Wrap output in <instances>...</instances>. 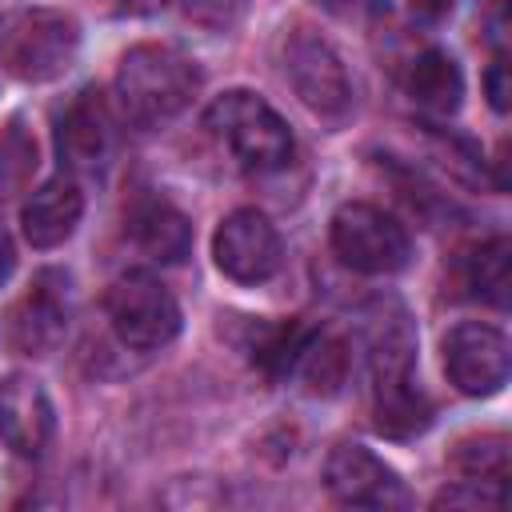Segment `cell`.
Masks as SVG:
<instances>
[{"label": "cell", "instance_id": "12", "mask_svg": "<svg viewBox=\"0 0 512 512\" xmlns=\"http://www.w3.org/2000/svg\"><path fill=\"white\" fill-rule=\"evenodd\" d=\"M112 148V120L100 92H80L56 120V152L72 172H96Z\"/></svg>", "mask_w": 512, "mask_h": 512}, {"label": "cell", "instance_id": "14", "mask_svg": "<svg viewBox=\"0 0 512 512\" xmlns=\"http://www.w3.org/2000/svg\"><path fill=\"white\" fill-rule=\"evenodd\" d=\"M128 236L148 260H160V264H180L192 252L188 216L160 196H140L128 208Z\"/></svg>", "mask_w": 512, "mask_h": 512}, {"label": "cell", "instance_id": "5", "mask_svg": "<svg viewBox=\"0 0 512 512\" xmlns=\"http://www.w3.org/2000/svg\"><path fill=\"white\" fill-rule=\"evenodd\" d=\"M328 236H332V252L340 256V264L364 276H392L408 264V252H412L404 224L364 200L340 204Z\"/></svg>", "mask_w": 512, "mask_h": 512}, {"label": "cell", "instance_id": "11", "mask_svg": "<svg viewBox=\"0 0 512 512\" xmlns=\"http://www.w3.org/2000/svg\"><path fill=\"white\" fill-rule=\"evenodd\" d=\"M56 432V412L40 380L12 372L0 380V444L24 460L44 456Z\"/></svg>", "mask_w": 512, "mask_h": 512}, {"label": "cell", "instance_id": "10", "mask_svg": "<svg viewBox=\"0 0 512 512\" xmlns=\"http://www.w3.org/2000/svg\"><path fill=\"white\" fill-rule=\"evenodd\" d=\"M64 328H68V276L44 268L16 300L8 336L24 356H48L64 340Z\"/></svg>", "mask_w": 512, "mask_h": 512}, {"label": "cell", "instance_id": "21", "mask_svg": "<svg viewBox=\"0 0 512 512\" xmlns=\"http://www.w3.org/2000/svg\"><path fill=\"white\" fill-rule=\"evenodd\" d=\"M32 172H36V136L20 116H12L0 132V200L24 192Z\"/></svg>", "mask_w": 512, "mask_h": 512}, {"label": "cell", "instance_id": "3", "mask_svg": "<svg viewBox=\"0 0 512 512\" xmlns=\"http://www.w3.org/2000/svg\"><path fill=\"white\" fill-rule=\"evenodd\" d=\"M80 52V24L56 8H32L4 24L0 64L24 84H48L72 68Z\"/></svg>", "mask_w": 512, "mask_h": 512}, {"label": "cell", "instance_id": "22", "mask_svg": "<svg viewBox=\"0 0 512 512\" xmlns=\"http://www.w3.org/2000/svg\"><path fill=\"white\" fill-rule=\"evenodd\" d=\"M308 336H312V328H304V324H268V328H260V336L252 344V364L264 368L268 376H292Z\"/></svg>", "mask_w": 512, "mask_h": 512}, {"label": "cell", "instance_id": "9", "mask_svg": "<svg viewBox=\"0 0 512 512\" xmlns=\"http://www.w3.org/2000/svg\"><path fill=\"white\" fill-rule=\"evenodd\" d=\"M444 372L464 396H492L508 384V340L500 328L464 320L444 336Z\"/></svg>", "mask_w": 512, "mask_h": 512}, {"label": "cell", "instance_id": "23", "mask_svg": "<svg viewBox=\"0 0 512 512\" xmlns=\"http://www.w3.org/2000/svg\"><path fill=\"white\" fill-rule=\"evenodd\" d=\"M464 484H472V488H448V492H440L436 496V508H456V504H488V508H500L504 504V492L496 488V484H476V480H464Z\"/></svg>", "mask_w": 512, "mask_h": 512}, {"label": "cell", "instance_id": "19", "mask_svg": "<svg viewBox=\"0 0 512 512\" xmlns=\"http://www.w3.org/2000/svg\"><path fill=\"white\" fill-rule=\"evenodd\" d=\"M292 372H300V380H304V388H308L312 396H332V392H340V384H344V376H348L344 340H336V336H328V332H312Z\"/></svg>", "mask_w": 512, "mask_h": 512}, {"label": "cell", "instance_id": "15", "mask_svg": "<svg viewBox=\"0 0 512 512\" xmlns=\"http://www.w3.org/2000/svg\"><path fill=\"white\" fill-rule=\"evenodd\" d=\"M404 92L416 108L432 116H452L464 100V76L444 48H424L404 72Z\"/></svg>", "mask_w": 512, "mask_h": 512}, {"label": "cell", "instance_id": "1", "mask_svg": "<svg viewBox=\"0 0 512 512\" xmlns=\"http://www.w3.org/2000/svg\"><path fill=\"white\" fill-rule=\"evenodd\" d=\"M200 88L196 64L168 44H136L116 68V104L136 128H160L180 116Z\"/></svg>", "mask_w": 512, "mask_h": 512}, {"label": "cell", "instance_id": "24", "mask_svg": "<svg viewBox=\"0 0 512 512\" xmlns=\"http://www.w3.org/2000/svg\"><path fill=\"white\" fill-rule=\"evenodd\" d=\"M484 84H488V104L504 116V112H508V60H504V52L492 60V68H488Z\"/></svg>", "mask_w": 512, "mask_h": 512}, {"label": "cell", "instance_id": "26", "mask_svg": "<svg viewBox=\"0 0 512 512\" xmlns=\"http://www.w3.org/2000/svg\"><path fill=\"white\" fill-rule=\"evenodd\" d=\"M456 8V0H412V12L424 20H444Z\"/></svg>", "mask_w": 512, "mask_h": 512}, {"label": "cell", "instance_id": "25", "mask_svg": "<svg viewBox=\"0 0 512 512\" xmlns=\"http://www.w3.org/2000/svg\"><path fill=\"white\" fill-rule=\"evenodd\" d=\"M324 8L336 16H348V20H372V16L388 12V0H324Z\"/></svg>", "mask_w": 512, "mask_h": 512}, {"label": "cell", "instance_id": "17", "mask_svg": "<svg viewBox=\"0 0 512 512\" xmlns=\"http://www.w3.org/2000/svg\"><path fill=\"white\" fill-rule=\"evenodd\" d=\"M372 424H376L380 436L412 440L432 424V404L412 380L376 384L372 388Z\"/></svg>", "mask_w": 512, "mask_h": 512}, {"label": "cell", "instance_id": "27", "mask_svg": "<svg viewBox=\"0 0 512 512\" xmlns=\"http://www.w3.org/2000/svg\"><path fill=\"white\" fill-rule=\"evenodd\" d=\"M12 268H16V248H12V236L0 224V284L12 276Z\"/></svg>", "mask_w": 512, "mask_h": 512}, {"label": "cell", "instance_id": "8", "mask_svg": "<svg viewBox=\"0 0 512 512\" xmlns=\"http://www.w3.org/2000/svg\"><path fill=\"white\" fill-rule=\"evenodd\" d=\"M328 492L348 508H408L412 496L392 464H384L364 444H336L324 460Z\"/></svg>", "mask_w": 512, "mask_h": 512}, {"label": "cell", "instance_id": "2", "mask_svg": "<svg viewBox=\"0 0 512 512\" xmlns=\"http://www.w3.org/2000/svg\"><path fill=\"white\" fill-rule=\"evenodd\" d=\"M204 128L248 172H280L296 152V140H292L284 116L264 96L244 92V88L216 96L204 112Z\"/></svg>", "mask_w": 512, "mask_h": 512}, {"label": "cell", "instance_id": "6", "mask_svg": "<svg viewBox=\"0 0 512 512\" xmlns=\"http://www.w3.org/2000/svg\"><path fill=\"white\" fill-rule=\"evenodd\" d=\"M284 72L300 96V104L328 120V124H340L348 120L352 112V80L340 64V56L332 52L328 40H320L316 32H292L288 44H284Z\"/></svg>", "mask_w": 512, "mask_h": 512}, {"label": "cell", "instance_id": "13", "mask_svg": "<svg viewBox=\"0 0 512 512\" xmlns=\"http://www.w3.org/2000/svg\"><path fill=\"white\" fill-rule=\"evenodd\" d=\"M84 216V192L72 176H52L48 184H40L28 200H24V212H20V224H24V240L32 248H56L64 244L76 224Z\"/></svg>", "mask_w": 512, "mask_h": 512}, {"label": "cell", "instance_id": "16", "mask_svg": "<svg viewBox=\"0 0 512 512\" xmlns=\"http://www.w3.org/2000/svg\"><path fill=\"white\" fill-rule=\"evenodd\" d=\"M368 364H372V388L376 384L412 380L416 332H412L404 308H392V316L372 320V332H368Z\"/></svg>", "mask_w": 512, "mask_h": 512}, {"label": "cell", "instance_id": "7", "mask_svg": "<svg viewBox=\"0 0 512 512\" xmlns=\"http://www.w3.org/2000/svg\"><path fill=\"white\" fill-rule=\"evenodd\" d=\"M212 256L216 268L236 280V284H264L268 276L280 272L284 260V244L276 224L256 212V208H236L232 216L220 220L216 236H212Z\"/></svg>", "mask_w": 512, "mask_h": 512}, {"label": "cell", "instance_id": "18", "mask_svg": "<svg viewBox=\"0 0 512 512\" xmlns=\"http://www.w3.org/2000/svg\"><path fill=\"white\" fill-rule=\"evenodd\" d=\"M508 240L492 236L484 244H476L472 252H464L460 260V288L472 300H484L492 308H508Z\"/></svg>", "mask_w": 512, "mask_h": 512}, {"label": "cell", "instance_id": "4", "mask_svg": "<svg viewBox=\"0 0 512 512\" xmlns=\"http://www.w3.org/2000/svg\"><path fill=\"white\" fill-rule=\"evenodd\" d=\"M104 312L120 344L136 352H152L176 340L180 332V304L176 296L148 272H124L112 280L104 296Z\"/></svg>", "mask_w": 512, "mask_h": 512}, {"label": "cell", "instance_id": "20", "mask_svg": "<svg viewBox=\"0 0 512 512\" xmlns=\"http://www.w3.org/2000/svg\"><path fill=\"white\" fill-rule=\"evenodd\" d=\"M452 468H456L464 480L504 488V480H508V436L488 432V436H468V440H460V444L452 448Z\"/></svg>", "mask_w": 512, "mask_h": 512}]
</instances>
